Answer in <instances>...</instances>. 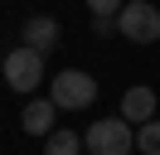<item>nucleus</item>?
<instances>
[{
	"mask_svg": "<svg viewBox=\"0 0 160 155\" xmlns=\"http://www.w3.org/2000/svg\"><path fill=\"white\" fill-rule=\"evenodd\" d=\"M49 97L58 112H82V107L97 102V78L82 73V68H63V73L49 78Z\"/></svg>",
	"mask_w": 160,
	"mask_h": 155,
	"instance_id": "f257e3e1",
	"label": "nucleus"
},
{
	"mask_svg": "<svg viewBox=\"0 0 160 155\" xmlns=\"http://www.w3.org/2000/svg\"><path fill=\"white\" fill-rule=\"evenodd\" d=\"M82 141H88V155H131L136 150V126L126 116H97Z\"/></svg>",
	"mask_w": 160,
	"mask_h": 155,
	"instance_id": "f03ea898",
	"label": "nucleus"
},
{
	"mask_svg": "<svg viewBox=\"0 0 160 155\" xmlns=\"http://www.w3.org/2000/svg\"><path fill=\"white\" fill-rule=\"evenodd\" d=\"M117 34L131 44H155L160 39V10L150 0H126V10L117 15Z\"/></svg>",
	"mask_w": 160,
	"mask_h": 155,
	"instance_id": "7ed1b4c3",
	"label": "nucleus"
},
{
	"mask_svg": "<svg viewBox=\"0 0 160 155\" xmlns=\"http://www.w3.org/2000/svg\"><path fill=\"white\" fill-rule=\"evenodd\" d=\"M5 82H10L15 92H34V87L44 82V53L29 48V44L10 48V53H5Z\"/></svg>",
	"mask_w": 160,
	"mask_h": 155,
	"instance_id": "20e7f679",
	"label": "nucleus"
},
{
	"mask_svg": "<svg viewBox=\"0 0 160 155\" xmlns=\"http://www.w3.org/2000/svg\"><path fill=\"white\" fill-rule=\"evenodd\" d=\"M53 116H58L53 97H34V102L20 112V126H24V136H44V141H49V136L58 131V126H53Z\"/></svg>",
	"mask_w": 160,
	"mask_h": 155,
	"instance_id": "39448f33",
	"label": "nucleus"
},
{
	"mask_svg": "<svg viewBox=\"0 0 160 155\" xmlns=\"http://www.w3.org/2000/svg\"><path fill=\"white\" fill-rule=\"evenodd\" d=\"M58 39H63V29H58L53 15H29V19H24V44H29V48L49 53V48H58Z\"/></svg>",
	"mask_w": 160,
	"mask_h": 155,
	"instance_id": "423d86ee",
	"label": "nucleus"
},
{
	"mask_svg": "<svg viewBox=\"0 0 160 155\" xmlns=\"http://www.w3.org/2000/svg\"><path fill=\"white\" fill-rule=\"evenodd\" d=\"M121 116H126L131 126L155 121V92H150V87H126V97H121Z\"/></svg>",
	"mask_w": 160,
	"mask_h": 155,
	"instance_id": "0eeeda50",
	"label": "nucleus"
},
{
	"mask_svg": "<svg viewBox=\"0 0 160 155\" xmlns=\"http://www.w3.org/2000/svg\"><path fill=\"white\" fill-rule=\"evenodd\" d=\"M82 145H88L82 136H73V131H63V126H58V131H53L49 141H44V155H78Z\"/></svg>",
	"mask_w": 160,
	"mask_h": 155,
	"instance_id": "6e6552de",
	"label": "nucleus"
},
{
	"mask_svg": "<svg viewBox=\"0 0 160 155\" xmlns=\"http://www.w3.org/2000/svg\"><path fill=\"white\" fill-rule=\"evenodd\" d=\"M136 150H141V155H160V121L136 126Z\"/></svg>",
	"mask_w": 160,
	"mask_h": 155,
	"instance_id": "1a4fd4ad",
	"label": "nucleus"
},
{
	"mask_svg": "<svg viewBox=\"0 0 160 155\" xmlns=\"http://www.w3.org/2000/svg\"><path fill=\"white\" fill-rule=\"evenodd\" d=\"M88 10H92V19H117L126 10V0H88Z\"/></svg>",
	"mask_w": 160,
	"mask_h": 155,
	"instance_id": "9d476101",
	"label": "nucleus"
},
{
	"mask_svg": "<svg viewBox=\"0 0 160 155\" xmlns=\"http://www.w3.org/2000/svg\"><path fill=\"white\" fill-rule=\"evenodd\" d=\"M112 29H117V19H92V34H102V39H107Z\"/></svg>",
	"mask_w": 160,
	"mask_h": 155,
	"instance_id": "9b49d317",
	"label": "nucleus"
}]
</instances>
